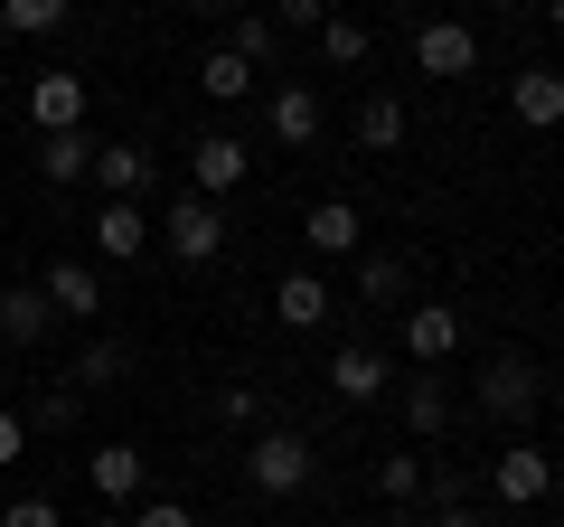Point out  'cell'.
I'll return each instance as SVG.
<instances>
[{
    "label": "cell",
    "mask_w": 564,
    "mask_h": 527,
    "mask_svg": "<svg viewBox=\"0 0 564 527\" xmlns=\"http://www.w3.org/2000/svg\"><path fill=\"white\" fill-rule=\"evenodd\" d=\"M311 471H321V462H311V443H302V433H282V424H263L254 443H245V481H254L263 499H292V490H311Z\"/></svg>",
    "instance_id": "obj_1"
},
{
    "label": "cell",
    "mask_w": 564,
    "mask_h": 527,
    "mask_svg": "<svg viewBox=\"0 0 564 527\" xmlns=\"http://www.w3.org/2000/svg\"><path fill=\"white\" fill-rule=\"evenodd\" d=\"M47 321H57V311H47V292H29V283L0 292V340H10V348H39Z\"/></svg>",
    "instance_id": "obj_18"
},
{
    "label": "cell",
    "mask_w": 564,
    "mask_h": 527,
    "mask_svg": "<svg viewBox=\"0 0 564 527\" xmlns=\"http://www.w3.org/2000/svg\"><path fill=\"white\" fill-rule=\"evenodd\" d=\"M85 180H95L104 198H141V189H151V151L141 142H95V170H85Z\"/></svg>",
    "instance_id": "obj_13"
},
{
    "label": "cell",
    "mask_w": 564,
    "mask_h": 527,
    "mask_svg": "<svg viewBox=\"0 0 564 527\" xmlns=\"http://www.w3.org/2000/svg\"><path fill=\"white\" fill-rule=\"evenodd\" d=\"M321 57H329V66H367V29L329 10V20H321Z\"/></svg>",
    "instance_id": "obj_27"
},
{
    "label": "cell",
    "mask_w": 564,
    "mask_h": 527,
    "mask_svg": "<svg viewBox=\"0 0 564 527\" xmlns=\"http://www.w3.org/2000/svg\"><path fill=\"white\" fill-rule=\"evenodd\" d=\"M95 527H132V518H95Z\"/></svg>",
    "instance_id": "obj_37"
},
{
    "label": "cell",
    "mask_w": 564,
    "mask_h": 527,
    "mask_svg": "<svg viewBox=\"0 0 564 527\" xmlns=\"http://www.w3.org/2000/svg\"><path fill=\"white\" fill-rule=\"evenodd\" d=\"M386 386H395V367H386L377 348H339V358H329V396H339V406H377Z\"/></svg>",
    "instance_id": "obj_11"
},
{
    "label": "cell",
    "mask_w": 564,
    "mask_h": 527,
    "mask_svg": "<svg viewBox=\"0 0 564 527\" xmlns=\"http://www.w3.org/2000/svg\"><path fill=\"white\" fill-rule=\"evenodd\" d=\"M377 490H386V499H414V490H423V462H414V452H386V462H377Z\"/></svg>",
    "instance_id": "obj_28"
},
{
    "label": "cell",
    "mask_w": 564,
    "mask_h": 527,
    "mask_svg": "<svg viewBox=\"0 0 564 527\" xmlns=\"http://www.w3.org/2000/svg\"><path fill=\"white\" fill-rule=\"evenodd\" d=\"M85 104H95V85H85L76 66H47V76H29L20 114L39 122V132H85Z\"/></svg>",
    "instance_id": "obj_2"
},
{
    "label": "cell",
    "mask_w": 564,
    "mask_h": 527,
    "mask_svg": "<svg viewBox=\"0 0 564 527\" xmlns=\"http://www.w3.org/2000/svg\"><path fill=\"white\" fill-rule=\"evenodd\" d=\"M414 66H423V76H443V85H462L470 66H480V39H470V20H423Z\"/></svg>",
    "instance_id": "obj_4"
},
{
    "label": "cell",
    "mask_w": 564,
    "mask_h": 527,
    "mask_svg": "<svg viewBox=\"0 0 564 527\" xmlns=\"http://www.w3.org/2000/svg\"><path fill=\"white\" fill-rule=\"evenodd\" d=\"M217 415H226V424H263V386H226Z\"/></svg>",
    "instance_id": "obj_30"
},
{
    "label": "cell",
    "mask_w": 564,
    "mask_h": 527,
    "mask_svg": "<svg viewBox=\"0 0 564 527\" xmlns=\"http://www.w3.org/2000/svg\"><path fill=\"white\" fill-rule=\"evenodd\" d=\"M404 142V104L395 95H367L358 104V151H395Z\"/></svg>",
    "instance_id": "obj_24"
},
{
    "label": "cell",
    "mask_w": 564,
    "mask_h": 527,
    "mask_svg": "<svg viewBox=\"0 0 564 527\" xmlns=\"http://www.w3.org/2000/svg\"><path fill=\"white\" fill-rule=\"evenodd\" d=\"M188 170H198V198H226V189H245V142L207 132V142H188Z\"/></svg>",
    "instance_id": "obj_14"
},
{
    "label": "cell",
    "mask_w": 564,
    "mask_h": 527,
    "mask_svg": "<svg viewBox=\"0 0 564 527\" xmlns=\"http://www.w3.org/2000/svg\"><path fill=\"white\" fill-rule=\"evenodd\" d=\"M404 433H414V443L452 433V386L443 377H414V386H404Z\"/></svg>",
    "instance_id": "obj_20"
},
{
    "label": "cell",
    "mask_w": 564,
    "mask_h": 527,
    "mask_svg": "<svg viewBox=\"0 0 564 527\" xmlns=\"http://www.w3.org/2000/svg\"><path fill=\"white\" fill-rule=\"evenodd\" d=\"M263 20H273V29H321V20H329V0H273Z\"/></svg>",
    "instance_id": "obj_29"
},
{
    "label": "cell",
    "mask_w": 564,
    "mask_h": 527,
    "mask_svg": "<svg viewBox=\"0 0 564 527\" xmlns=\"http://www.w3.org/2000/svg\"><path fill=\"white\" fill-rule=\"evenodd\" d=\"M180 10H198V0H180Z\"/></svg>",
    "instance_id": "obj_39"
},
{
    "label": "cell",
    "mask_w": 564,
    "mask_h": 527,
    "mask_svg": "<svg viewBox=\"0 0 564 527\" xmlns=\"http://www.w3.org/2000/svg\"><path fill=\"white\" fill-rule=\"evenodd\" d=\"M489 481H499V499H508V508H536L545 490H555V452H536V443H508Z\"/></svg>",
    "instance_id": "obj_7"
},
{
    "label": "cell",
    "mask_w": 564,
    "mask_h": 527,
    "mask_svg": "<svg viewBox=\"0 0 564 527\" xmlns=\"http://www.w3.org/2000/svg\"><path fill=\"white\" fill-rule=\"evenodd\" d=\"M39 170L57 189H76L85 170H95V142H85V132H39Z\"/></svg>",
    "instance_id": "obj_22"
},
{
    "label": "cell",
    "mask_w": 564,
    "mask_h": 527,
    "mask_svg": "<svg viewBox=\"0 0 564 527\" xmlns=\"http://www.w3.org/2000/svg\"><path fill=\"white\" fill-rule=\"evenodd\" d=\"M545 20H555V29H564V0H545Z\"/></svg>",
    "instance_id": "obj_36"
},
{
    "label": "cell",
    "mask_w": 564,
    "mask_h": 527,
    "mask_svg": "<svg viewBox=\"0 0 564 527\" xmlns=\"http://www.w3.org/2000/svg\"><path fill=\"white\" fill-rule=\"evenodd\" d=\"M302 236H311V255H358L367 217H358V207H348V198H321V207H311V217H302Z\"/></svg>",
    "instance_id": "obj_15"
},
{
    "label": "cell",
    "mask_w": 564,
    "mask_h": 527,
    "mask_svg": "<svg viewBox=\"0 0 564 527\" xmlns=\"http://www.w3.org/2000/svg\"><path fill=\"white\" fill-rule=\"evenodd\" d=\"M0 527H66V518H57V499H10Z\"/></svg>",
    "instance_id": "obj_31"
},
{
    "label": "cell",
    "mask_w": 564,
    "mask_h": 527,
    "mask_svg": "<svg viewBox=\"0 0 564 527\" xmlns=\"http://www.w3.org/2000/svg\"><path fill=\"white\" fill-rule=\"evenodd\" d=\"M273 142L282 151H311V142H321V95H311V85H282V95H273Z\"/></svg>",
    "instance_id": "obj_17"
},
{
    "label": "cell",
    "mask_w": 564,
    "mask_h": 527,
    "mask_svg": "<svg viewBox=\"0 0 564 527\" xmlns=\"http://www.w3.org/2000/svg\"><path fill=\"white\" fill-rule=\"evenodd\" d=\"M85 471H95V499H141V471H151V462H141L132 443H95Z\"/></svg>",
    "instance_id": "obj_16"
},
{
    "label": "cell",
    "mask_w": 564,
    "mask_h": 527,
    "mask_svg": "<svg viewBox=\"0 0 564 527\" xmlns=\"http://www.w3.org/2000/svg\"><path fill=\"white\" fill-rule=\"evenodd\" d=\"M122 367H132V348H122V340H85L76 367H66V386H76V396H104V386H122Z\"/></svg>",
    "instance_id": "obj_19"
},
{
    "label": "cell",
    "mask_w": 564,
    "mask_h": 527,
    "mask_svg": "<svg viewBox=\"0 0 564 527\" xmlns=\"http://www.w3.org/2000/svg\"><path fill=\"white\" fill-rule=\"evenodd\" d=\"M132 527H198V518H188L180 499H151V508H132Z\"/></svg>",
    "instance_id": "obj_32"
},
{
    "label": "cell",
    "mask_w": 564,
    "mask_h": 527,
    "mask_svg": "<svg viewBox=\"0 0 564 527\" xmlns=\"http://www.w3.org/2000/svg\"><path fill=\"white\" fill-rule=\"evenodd\" d=\"M217 245H226L217 198H170V255L180 264H217Z\"/></svg>",
    "instance_id": "obj_5"
},
{
    "label": "cell",
    "mask_w": 564,
    "mask_h": 527,
    "mask_svg": "<svg viewBox=\"0 0 564 527\" xmlns=\"http://www.w3.org/2000/svg\"><path fill=\"white\" fill-rule=\"evenodd\" d=\"M480 406L499 415V424H527V415L545 406V377H536V358H489V377H480Z\"/></svg>",
    "instance_id": "obj_3"
},
{
    "label": "cell",
    "mask_w": 564,
    "mask_h": 527,
    "mask_svg": "<svg viewBox=\"0 0 564 527\" xmlns=\"http://www.w3.org/2000/svg\"><path fill=\"white\" fill-rule=\"evenodd\" d=\"M95 255H104V264L151 255V217H141V198H104V207H95Z\"/></svg>",
    "instance_id": "obj_8"
},
{
    "label": "cell",
    "mask_w": 564,
    "mask_h": 527,
    "mask_svg": "<svg viewBox=\"0 0 564 527\" xmlns=\"http://www.w3.org/2000/svg\"><path fill=\"white\" fill-rule=\"evenodd\" d=\"M39 292H47V311H57V321H95V311H104V283H95V264H85V255H57Z\"/></svg>",
    "instance_id": "obj_6"
},
{
    "label": "cell",
    "mask_w": 564,
    "mask_h": 527,
    "mask_svg": "<svg viewBox=\"0 0 564 527\" xmlns=\"http://www.w3.org/2000/svg\"><path fill=\"white\" fill-rule=\"evenodd\" d=\"M329 311H339V292H329L321 273H282V283H273V321L282 330H321Z\"/></svg>",
    "instance_id": "obj_12"
},
{
    "label": "cell",
    "mask_w": 564,
    "mask_h": 527,
    "mask_svg": "<svg viewBox=\"0 0 564 527\" xmlns=\"http://www.w3.org/2000/svg\"><path fill=\"white\" fill-rule=\"evenodd\" d=\"M358 302H386V311L404 302V264L395 255H358Z\"/></svg>",
    "instance_id": "obj_26"
},
{
    "label": "cell",
    "mask_w": 564,
    "mask_h": 527,
    "mask_svg": "<svg viewBox=\"0 0 564 527\" xmlns=\"http://www.w3.org/2000/svg\"><path fill=\"white\" fill-rule=\"evenodd\" d=\"M433 527H489V518H480V508L462 499V508H443V518H433Z\"/></svg>",
    "instance_id": "obj_35"
},
{
    "label": "cell",
    "mask_w": 564,
    "mask_h": 527,
    "mask_svg": "<svg viewBox=\"0 0 564 527\" xmlns=\"http://www.w3.org/2000/svg\"><path fill=\"white\" fill-rule=\"evenodd\" d=\"M508 114H518L527 132H555V122H564V76H555V66H527V76H508Z\"/></svg>",
    "instance_id": "obj_10"
},
{
    "label": "cell",
    "mask_w": 564,
    "mask_h": 527,
    "mask_svg": "<svg viewBox=\"0 0 564 527\" xmlns=\"http://www.w3.org/2000/svg\"><path fill=\"white\" fill-rule=\"evenodd\" d=\"M555 490H564V452H555Z\"/></svg>",
    "instance_id": "obj_38"
},
{
    "label": "cell",
    "mask_w": 564,
    "mask_h": 527,
    "mask_svg": "<svg viewBox=\"0 0 564 527\" xmlns=\"http://www.w3.org/2000/svg\"><path fill=\"white\" fill-rule=\"evenodd\" d=\"M20 452H29V424H20V415H10V406H0V471L20 462Z\"/></svg>",
    "instance_id": "obj_33"
},
{
    "label": "cell",
    "mask_w": 564,
    "mask_h": 527,
    "mask_svg": "<svg viewBox=\"0 0 564 527\" xmlns=\"http://www.w3.org/2000/svg\"><path fill=\"white\" fill-rule=\"evenodd\" d=\"M226 47H236V57H245V66H273V57H282V29H273V20H263V10H245V20H236V29H226Z\"/></svg>",
    "instance_id": "obj_25"
},
{
    "label": "cell",
    "mask_w": 564,
    "mask_h": 527,
    "mask_svg": "<svg viewBox=\"0 0 564 527\" xmlns=\"http://www.w3.org/2000/svg\"><path fill=\"white\" fill-rule=\"evenodd\" d=\"M39 424H47V433H66V424H76V386H57V396H47V406H39Z\"/></svg>",
    "instance_id": "obj_34"
},
{
    "label": "cell",
    "mask_w": 564,
    "mask_h": 527,
    "mask_svg": "<svg viewBox=\"0 0 564 527\" xmlns=\"http://www.w3.org/2000/svg\"><path fill=\"white\" fill-rule=\"evenodd\" d=\"M452 348H462V311H452V302H414V311H404V358L443 367Z\"/></svg>",
    "instance_id": "obj_9"
},
{
    "label": "cell",
    "mask_w": 564,
    "mask_h": 527,
    "mask_svg": "<svg viewBox=\"0 0 564 527\" xmlns=\"http://www.w3.org/2000/svg\"><path fill=\"white\" fill-rule=\"evenodd\" d=\"M76 20V0H0V39H47Z\"/></svg>",
    "instance_id": "obj_21"
},
{
    "label": "cell",
    "mask_w": 564,
    "mask_h": 527,
    "mask_svg": "<svg viewBox=\"0 0 564 527\" xmlns=\"http://www.w3.org/2000/svg\"><path fill=\"white\" fill-rule=\"evenodd\" d=\"M198 85H207V104H245V85H254V66H245L236 47H207V66H198Z\"/></svg>",
    "instance_id": "obj_23"
}]
</instances>
